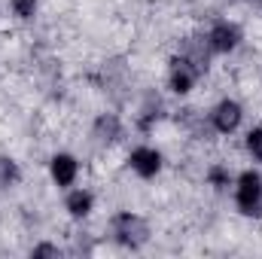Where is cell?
<instances>
[{
  "mask_svg": "<svg viewBox=\"0 0 262 259\" xmlns=\"http://www.w3.org/2000/svg\"><path fill=\"white\" fill-rule=\"evenodd\" d=\"M95 137H98L101 143H116V140H122V137H125V125H122V119L113 116V113L98 116V119H95Z\"/></svg>",
  "mask_w": 262,
  "mask_h": 259,
  "instance_id": "9",
  "label": "cell"
},
{
  "mask_svg": "<svg viewBox=\"0 0 262 259\" xmlns=\"http://www.w3.org/2000/svg\"><path fill=\"white\" fill-rule=\"evenodd\" d=\"M210 128L223 137H232L244 128V104L238 98H220L210 107Z\"/></svg>",
  "mask_w": 262,
  "mask_h": 259,
  "instance_id": "3",
  "label": "cell"
},
{
  "mask_svg": "<svg viewBox=\"0 0 262 259\" xmlns=\"http://www.w3.org/2000/svg\"><path fill=\"white\" fill-rule=\"evenodd\" d=\"M198 82V70L195 64L189 61V58H177L174 64H171V70H168V89L174 92V95H189L192 89H195Z\"/></svg>",
  "mask_w": 262,
  "mask_h": 259,
  "instance_id": "8",
  "label": "cell"
},
{
  "mask_svg": "<svg viewBox=\"0 0 262 259\" xmlns=\"http://www.w3.org/2000/svg\"><path fill=\"white\" fill-rule=\"evenodd\" d=\"M95 207H98V198H95V192L89 186H79L76 183V186L64 189V213L70 220L82 223V220H89L95 213Z\"/></svg>",
  "mask_w": 262,
  "mask_h": 259,
  "instance_id": "7",
  "label": "cell"
},
{
  "mask_svg": "<svg viewBox=\"0 0 262 259\" xmlns=\"http://www.w3.org/2000/svg\"><path fill=\"white\" fill-rule=\"evenodd\" d=\"M244 153L253 165H262V125L244 131Z\"/></svg>",
  "mask_w": 262,
  "mask_h": 259,
  "instance_id": "10",
  "label": "cell"
},
{
  "mask_svg": "<svg viewBox=\"0 0 262 259\" xmlns=\"http://www.w3.org/2000/svg\"><path fill=\"white\" fill-rule=\"evenodd\" d=\"M9 12L18 21H34L40 12V0H9Z\"/></svg>",
  "mask_w": 262,
  "mask_h": 259,
  "instance_id": "11",
  "label": "cell"
},
{
  "mask_svg": "<svg viewBox=\"0 0 262 259\" xmlns=\"http://www.w3.org/2000/svg\"><path fill=\"white\" fill-rule=\"evenodd\" d=\"M128 171L137 180H156L165 168V153L156 146V143H137L128 149V159H125Z\"/></svg>",
  "mask_w": 262,
  "mask_h": 259,
  "instance_id": "2",
  "label": "cell"
},
{
  "mask_svg": "<svg viewBox=\"0 0 262 259\" xmlns=\"http://www.w3.org/2000/svg\"><path fill=\"white\" fill-rule=\"evenodd\" d=\"M241 40H244L241 28H238L235 21H229V18L213 21L210 31H207V49H210L213 55H232V52L241 46Z\"/></svg>",
  "mask_w": 262,
  "mask_h": 259,
  "instance_id": "4",
  "label": "cell"
},
{
  "mask_svg": "<svg viewBox=\"0 0 262 259\" xmlns=\"http://www.w3.org/2000/svg\"><path fill=\"white\" fill-rule=\"evenodd\" d=\"M113 238L122 244V247H131V250H137L146 238H149V232H146V223L137 217V213H119L116 220H113Z\"/></svg>",
  "mask_w": 262,
  "mask_h": 259,
  "instance_id": "6",
  "label": "cell"
},
{
  "mask_svg": "<svg viewBox=\"0 0 262 259\" xmlns=\"http://www.w3.org/2000/svg\"><path fill=\"white\" fill-rule=\"evenodd\" d=\"M18 180H21L18 165H15L12 159H0V186H3V189H9V186H15Z\"/></svg>",
  "mask_w": 262,
  "mask_h": 259,
  "instance_id": "13",
  "label": "cell"
},
{
  "mask_svg": "<svg viewBox=\"0 0 262 259\" xmlns=\"http://www.w3.org/2000/svg\"><path fill=\"white\" fill-rule=\"evenodd\" d=\"M232 201L241 217H262V171L244 168L232 180Z\"/></svg>",
  "mask_w": 262,
  "mask_h": 259,
  "instance_id": "1",
  "label": "cell"
},
{
  "mask_svg": "<svg viewBox=\"0 0 262 259\" xmlns=\"http://www.w3.org/2000/svg\"><path fill=\"white\" fill-rule=\"evenodd\" d=\"M79 159L73 156V153H55L52 159H49V180H52V186H58L61 192L70 189V186H76L79 183Z\"/></svg>",
  "mask_w": 262,
  "mask_h": 259,
  "instance_id": "5",
  "label": "cell"
},
{
  "mask_svg": "<svg viewBox=\"0 0 262 259\" xmlns=\"http://www.w3.org/2000/svg\"><path fill=\"white\" fill-rule=\"evenodd\" d=\"M232 180H235V174H232L229 168H223V165L207 168V183H210L213 189H232Z\"/></svg>",
  "mask_w": 262,
  "mask_h": 259,
  "instance_id": "12",
  "label": "cell"
}]
</instances>
